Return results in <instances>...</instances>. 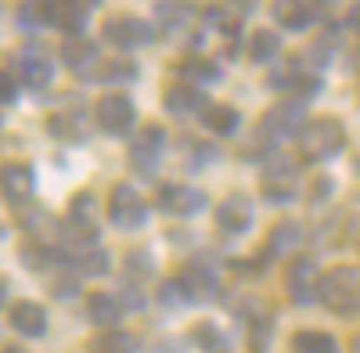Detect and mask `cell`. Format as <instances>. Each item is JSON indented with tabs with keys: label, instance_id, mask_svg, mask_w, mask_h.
I'll return each mask as SVG.
<instances>
[{
	"label": "cell",
	"instance_id": "cell-1",
	"mask_svg": "<svg viewBox=\"0 0 360 353\" xmlns=\"http://www.w3.org/2000/svg\"><path fill=\"white\" fill-rule=\"evenodd\" d=\"M346 144V130L339 120H332V115H321V120H310L303 123V130H299V155H303L307 162H324L342 152Z\"/></svg>",
	"mask_w": 360,
	"mask_h": 353
},
{
	"label": "cell",
	"instance_id": "cell-2",
	"mask_svg": "<svg viewBox=\"0 0 360 353\" xmlns=\"http://www.w3.org/2000/svg\"><path fill=\"white\" fill-rule=\"evenodd\" d=\"M317 300L342 317L360 310V271L356 267H335L317 281Z\"/></svg>",
	"mask_w": 360,
	"mask_h": 353
},
{
	"label": "cell",
	"instance_id": "cell-3",
	"mask_svg": "<svg viewBox=\"0 0 360 353\" xmlns=\"http://www.w3.org/2000/svg\"><path fill=\"white\" fill-rule=\"evenodd\" d=\"M108 220H112L119 231H137V227L148 224V205H144V198L137 195V188H130V184H115V188H112Z\"/></svg>",
	"mask_w": 360,
	"mask_h": 353
},
{
	"label": "cell",
	"instance_id": "cell-4",
	"mask_svg": "<svg viewBox=\"0 0 360 353\" xmlns=\"http://www.w3.org/2000/svg\"><path fill=\"white\" fill-rule=\"evenodd\" d=\"M303 112H307V101H303V98L281 101V105H274V108L263 115L259 134H263L266 141H285V137H292V134L303 130Z\"/></svg>",
	"mask_w": 360,
	"mask_h": 353
},
{
	"label": "cell",
	"instance_id": "cell-5",
	"mask_svg": "<svg viewBox=\"0 0 360 353\" xmlns=\"http://www.w3.org/2000/svg\"><path fill=\"white\" fill-rule=\"evenodd\" d=\"M105 40L119 51H134V47H144V44H152V25L141 22V18H112L105 22Z\"/></svg>",
	"mask_w": 360,
	"mask_h": 353
},
{
	"label": "cell",
	"instance_id": "cell-6",
	"mask_svg": "<svg viewBox=\"0 0 360 353\" xmlns=\"http://www.w3.org/2000/svg\"><path fill=\"white\" fill-rule=\"evenodd\" d=\"M94 115H98V127H101L105 134H112V137H123V134H130V127H134V105H130V98H123V94L101 98Z\"/></svg>",
	"mask_w": 360,
	"mask_h": 353
},
{
	"label": "cell",
	"instance_id": "cell-7",
	"mask_svg": "<svg viewBox=\"0 0 360 353\" xmlns=\"http://www.w3.org/2000/svg\"><path fill=\"white\" fill-rule=\"evenodd\" d=\"M155 202H159V210L169 213V217H191V213H198L205 205V195L198 188H184V184H159Z\"/></svg>",
	"mask_w": 360,
	"mask_h": 353
},
{
	"label": "cell",
	"instance_id": "cell-8",
	"mask_svg": "<svg viewBox=\"0 0 360 353\" xmlns=\"http://www.w3.org/2000/svg\"><path fill=\"white\" fill-rule=\"evenodd\" d=\"M162 148H166V134L159 127H141L134 134V144H130V159L141 173H155Z\"/></svg>",
	"mask_w": 360,
	"mask_h": 353
},
{
	"label": "cell",
	"instance_id": "cell-9",
	"mask_svg": "<svg viewBox=\"0 0 360 353\" xmlns=\"http://www.w3.org/2000/svg\"><path fill=\"white\" fill-rule=\"evenodd\" d=\"M0 188H4L8 202L22 205L33 198V188H37V173L29 162H8V166H0Z\"/></svg>",
	"mask_w": 360,
	"mask_h": 353
},
{
	"label": "cell",
	"instance_id": "cell-10",
	"mask_svg": "<svg viewBox=\"0 0 360 353\" xmlns=\"http://www.w3.org/2000/svg\"><path fill=\"white\" fill-rule=\"evenodd\" d=\"M51 62L37 51V47H29V51H22L18 58H15V79L18 83H25L29 91H44V86L51 83Z\"/></svg>",
	"mask_w": 360,
	"mask_h": 353
},
{
	"label": "cell",
	"instance_id": "cell-11",
	"mask_svg": "<svg viewBox=\"0 0 360 353\" xmlns=\"http://www.w3.org/2000/svg\"><path fill=\"white\" fill-rule=\"evenodd\" d=\"M176 288H180V296H184V303H205L220 292V281H217V274H209L202 267H188L176 278Z\"/></svg>",
	"mask_w": 360,
	"mask_h": 353
},
{
	"label": "cell",
	"instance_id": "cell-12",
	"mask_svg": "<svg viewBox=\"0 0 360 353\" xmlns=\"http://www.w3.org/2000/svg\"><path fill=\"white\" fill-rule=\"evenodd\" d=\"M8 317H11V328L22 332V335H29V339L47 335V314H44V307L33 303V300H18Z\"/></svg>",
	"mask_w": 360,
	"mask_h": 353
},
{
	"label": "cell",
	"instance_id": "cell-13",
	"mask_svg": "<svg viewBox=\"0 0 360 353\" xmlns=\"http://www.w3.org/2000/svg\"><path fill=\"white\" fill-rule=\"evenodd\" d=\"M274 15L285 29H310L321 15V0H278Z\"/></svg>",
	"mask_w": 360,
	"mask_h": 353
},
{
	"label": "cell",
	"instance_id": "cell-14",
	"mask_svg": "<svg viewBox=\"0 0 360 353\" xmlns=\"http://www.w3.org/2000/svg\"><path fill=\"white\" fill-rule=\"evenodd\" d=\"M288 296L299 307H310L317 300V267L310 259H303V263H295V267H292V274H288Z\"/></svg>",
	"mask_w": 360,
	"mask_h": 353
},
{
	"label": "cell",
	"instance_id": "cell-15",
	"mask_svg": "<svg viewBox=\"0 0 360 353\" xmlns=\"http://www.w3.org/2000/svg\"><path fill=\"white\" fill-rule=\"evenodd\" d=\"M217 224H220L224 231H231V234L245 231V227L252 224V202H249L245 195H231V198H224V202L217 205Z\"/></svg>",
	"mask_w": 360,
	"mask_h": 353
},
{
	"label": "cell",
	"instance_id": "cell-16",
	"mask_svg": "<svg viewBox=\"0 0 360 353\" xmlns=\"http://www.w3.org/2000/svg\"><path fill=\"white\" fill-rule=\"evenodd\" d=\"M51 134L62 141H86V112L79 105H65L62 112L51 115Z\"/></svg>",
	"mask_w": 360,
	"mask_h": 353
},
{
	"label": "cell",
	"instance_id": "cell-17",
	"mask_svg": "<svg viewBox=\"0 0 360 353\" xmlns=\"http://www.w3.org/2000/svg\"><path fill=\"white\" fill-rule=\"evenodd\" d=\"M62 58H65V65H72V72L94 76L90 69H98V44H90L83 37H69V44L62 47Z\"/></svg>",
	"mask_w": 360,
	"mask_h": 353
},
{
	"label": "cell",
	"instance_id": "cell-18",
	"mask_svg": "<svg viewBox=\"0 0 360 353\" xmlns=\"http://www.w3.org/2000/svg\"><path fill=\"white\" fill-rule=\"evenodd\" d=\"M166 108L173 115H191V112H205V94L195 86H169L166 91Z\"/></svg>",
	"mask_w": 360,
	"mask_h": 353
},
{
	"label": "cell",
	"instance_id": "cell-19",
	"mask_svg": "<svg viewBox=\"0 0 360 353\" xmlns=\"http://www.w3.org/2000/svg\"><path fill=\"white\" fill-rule=\"evenodd\" d=\"M54 25L79 37L83 25H86V8H79L76 0H54Z\"/></svg>",
	"mask_w": 360,
	"mask_h": 353
},
{
	"label": "cell",
	"instance_id": "cell-20",
	"mask_svg": "<svg viewBox=\"0 0 360 353\" xmlns=\"http://www.w3.org/2000/svg\"><path fill=\"white\" fill-rule=\"evenodd\" d=\"M123 303H119L115 296H90V321H94V325H101V328H115V321L123 317Z\"/></svg>",
	"mask_w": 360,
	"mask_h": 353
},
{
	"label": "cell",
	"instance_id": "cell-21",
	"mask_svg": "<svg viewBox=\"0 0 360 353\" xmlns=\"http://www.w3.org/2000/svg\"><path fill=\"white\" fill-rule=\"evenodd\" d=\"M299 242H303V227L292 224V220H281L274 231H270V238H266V245H270V252H274V256L292 252Z\"/></svg>",
	"mask_w": 360,
	"mask_h": 353
},
{
	"label": "cell",
	"instance_id": "cell-22",
	"mask_svg": "<svg viewBox=\"0 0 360 353\" xmlns=\"http://www.w3.org/2000/svg\"><path fill=\"white\" fill-rule=\"evenodd\" d=\"M72 263L79 267V274L94 278V274H105V271H108V252H105L101 245H83V249L72 256Z\"/></svg>",
	"mask_w": 360,
	"mask_h": 353
},
{
	"label": "cell",
	"instance_id": "cell-23",
	"mask_svg": "<svg viewBox=\"0 0 360 353\" xmlns=\"http://www.w3.org/2000/svg\"><path fill=\"white\" fill-rule=\"evenodd\" d=\"M134 335L130 332H119V328H105L94 342H90V349L94 353H134Z\"/></svg>",
	"mask_w": 360,
	"mask_h": 353
},
{
	"label": "cell",
	"instance_id": "cell-24",
	"mask_svg": "<svg viewBox=\"0 0 360 353\" xmlns=\"http://www.w3.org/2000/svg\"><path fill=\"white\" fill-rule=\"evenodd\" d=\"M295 353H339V342L328 335V332H299L295 342H292Z\"/></svg>",
	"mask_w": 360,
	"mask_h": 353
},
{
	"label": "cell",
	"instance_id": "cell-25",
	"mask_svg": "<svg viewBox=\"0 0 360 353\" xmlns=\"http://www.w3.org/2000/svg\"><path fill=\"white\" fill-rule=\"evenodd\" d=\"M155 15H159V25L162 29H184L188 22H191V8L188 4H180V0H162V4L155 8Z\"/></svg>",
	"mask_w": 360,
	"mask_h": 353
},
{
	"label": "cell",
	"instance_id": "cell-26",
	"mask_svg": "<svg viewBox=\"0 0 360 353\" xmlns=\"http://www.w3.org/2000/svg\"><path fill=\"white\" fill-rule=\"evenodd\" d=\"M202 115H205L209 130H213V134H220V137H227V134H234V130H238V112H234V108L213 105V108H205Z\"/></svg>",
	"mask_w": 360,
	"mask_h": 353
},
{
	"label": "cell",
	"instance_id": "cell-27",
	"mask_svg": "<svg viewBox=\"0 0 360 353\" xmlns=\"http://www.w3.org/2000/svg\"><path fill=\"white\" fill-rule=\"evenodd\" d=\"M278 37L270 33V29H259V33H252V40H249V58L252 62H270V58L278 54Z\"/></svg>",
	"mask_w": 360,
	"mask_h": 353
},
{
	"label": "cell",
	"instance_id": "cell-28",
	"mask_svg": "<svg viewBox=\"0 0 360 353\" xmlns=\"http://www.w3.org/2000/svg\"><path fill=\"white\" fill-rule=\"evenodd\" d=\"M101 83H130L137 76V65L134 62H101L98 72H94Z\"/></svg>",
	"mask_w": 360,
	"mask_h": 353
},
{
	"label": "cell",
	"instance_id": "cell-29",
	"mask_svg": "<svg viewBox=\"0 0 360 353\" xmlns=\"http://www.w3.org/2000/svg\"><path fill=\"white\" fill-rule=\"evenodd\" d=\"M184 76L188 79H220V65L217 62H209V58H188L184 62Z\"/></svg>",
	"mask_w": 360,
	"mask_h": 353
},
{
	"label": "cell",
	"instance_id": "cell-30",
	"mask_svg": "<svg viewBox=\"0 0 360 353\" xmlns=\"http://www.w3.org/2000/svg\"><path fill=\"white\" fill-rule=\"evenodd\" d=\"M195 339H198V342H202V349H209V353H217V349L224 353V349H227V339H224V335H217V328H213V325H198V328H195Z\"/></svg>",
	"mask_w": 360,
	"mask_h": 353
},
{
	"label": "cell",
	"instance_id": "cell-31",
	"mask_svg": "<svg viewBox=\"0 0 360 353\" xmlns=\"http://www.w3.org/2000/svg\"><path fill=\"white\" fill-rule=\"evenodd\" d=\"M18 98V79L15 72H0V101H15Z\"/></svg>",
	"mask_w": 360,
	"mask_h": 353
},
{
	"label": "cell",
	"instance_id": "cell-32",
	"mask_svg": "<svg viewBox=\"0 0 360 353\" xmlns=\"http://www.w3.org/2000/svg\"><path fill=\"white\" fill-rule=\"evenodd\" d=\"M349 25H353L356 33H360V8H353V11H349Z\"/></svg>",
	"mask_w": 360,
	"mask_h": 353
},
{
	"label": "cell",
	"instance_id": "cell-33",
	"mask_svg": "<svg viewBox=\"0 0 360 353\" xmlns=\"http://www.w3.org/2000/svg\"><path fill=\"white\" fill-rule=\"evenodd\" d=\"M4 303H8V281L0 278V307H4Z\"/></svg>",
	"mask_w": 360,
	"mask_h": 353
},
{
	"label": "cell",
	"instance_id": "cell-34",
	"mask_svg": "<svg viewBox=\"0 0 360 353\" xmlns=\"http://www.w3.org/2000/svg\"><path fill=\"white\" fill-rule=\"evenodd\" d=\"M76 4H79V8H94V4H98V0H76Z\"/></svg>",
	"mask_w": 360,
	"mask_h": 353
},
{
	"label": "cell",
	"instance_id": "cell-35",
	"mask_svg": "<svg viewBox=\"0 0 360 353\" xmlns=\"http://www.w3.org/2000/svg\"><path fill=\"white\" fill-rule=\"evenodd\" d=\"M4 353H25V349H18V346H8V349H4Z\"/></svg>",
	"mask_w": 360,
	"mask_h": 353
},
{
	"label": "cell",
	"instance_id": "cell-36",
	"mask_svg": "<svg viewBox=\"0 0 360 353\" xmlns=\"http://www.w3.org/2000/svg\"><path fill=\"white\" fill-rule=\"evenodd\" d=\"M353 353H360V339H356V342H353Z\"/></svg>",
	"mask_w": 360,
	"mask_h": 353
},
{
	"label": "cell",
	"instance_id": "cell-37",
	"mask_svg": "<svg viewBox=\"0 0 360 353\" xmlns=\"http://www.w3.org/2000/svg\"><path fill=\"white\" fill-rule=\"evenodd\" d=\"M356 91H360V83H356Z\"/></svg>",
	"mask_w": 360,
	"mask_h": 353
}]
</instances>
